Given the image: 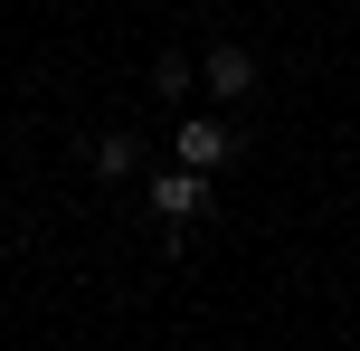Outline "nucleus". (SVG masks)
I'll return each mask as SVG.
<instances>
[{
    "label": "nucleus",
    "mask_w": 360,
    "mask_h": 351,
    "mask_svg": "<svg viewBox=\"0 0 360 351\" xmlns=\"http://www.w3.org/2000/svg\"><path fill=\"white\" fill-rule=\"evenodd\" d=\"M95 181H133V133H105L95 143Z\"/></svg>",
    "instance_id": "obj_4"
},
{
    "label": "nucleus",
    "mask_w": 360,
    "mask_h": 351,
    "mask_svg": "<svg viewBox=\"0 0 360 351\" xmlns=\"http://www.w3.org/2000/svg\"><path fill=\"white\" fill-rule=\"evenodd\" d=\"M190 86H199L190 57H162V67H152V95H190Z\"/></svg>",
    "instance_id": "obj_5"
},
{
    "label": "nucleus",
    "mask_w": 360,
    "mask_h": 351,
    "mask_svg": "<svg viewBox=\"0 0 360 351\" xmlns=\"http://www.w3.org/2000/svg\"><path fill=\"white\" fill-rule=\"evenodd\" d=\"M199 86H209L218 105H237V95L256 86V57H247V48H209V67H199Z\"/></svg>",
    "instance_id": "obj_3"
},
{
    "label": "nucleus",
    "mask_w": 360,
    "mask_h": 351,
    "mask_svg": "<svg viewBox=\"0 0 360 351\" xmlns=\"http://www.w3.org/2000/svg\"><path fill=\"white\" fill-rule=\"evenodd\" d=\"M171 152H180V171H199V181H209V171L228 162L237 143H228V124H209V114H190V124H180V143H171Z\"/></svg>",
    "instance_id": "obj_1"
},
{
    "label": "nucleus",
    "mask_w": 360,
    "mask_h": 351,
    "mask_svg": "<svg viewBox=\"0 0 360 351\" xmlns=\"http://www.w3.org/2000/svg\"><path fill=\"white\" fill-rule=\"evenodd\" d=\"M152 209H162V219L180 228V219H199V209H209V181H199V171H162V181H152Z\"/></svg>",
    "instance_id": "obj_2"
}]
</instances>
